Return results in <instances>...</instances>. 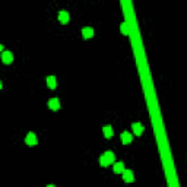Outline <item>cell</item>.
Here are the masks:
<instances>
[{
	"instance_id": "cell-13",
	"label": "cell",
	"mask_w": 187,
	"mask_h": 187,
	"mask_svg": "<svg viewBox=\"0 0 187 187\" xmlns=\"http://www.w3.org/2000/svg\"><path fill=\"white\" fill-rule=\"evenodd\" d=\"M121 32L124 34V35H129V27H127V23H121Z\"/></svg>"
},
{
	"instance_id": "cell-9",
	"label": "cell",
	"mask_w": 187,
	"mask_h": 187,
	"mask_svg": "<svg viewBox=\"0 0 187 187\" xmlns=\"http://www.w3.org/2000/svg\"><path fill=\"white\" fill-rule=\"evenodd\" d=\"M82 35H83V38L85 39H88V38H92L94 37V29L92 28H83L82 29Z\"/></svg>"
},
{
	"instance_id": "cell-1",
	"label": "cell",
	"mask_w": 187,
	"mask_h": 187,
	"mask_svg": "<svg viewBox=\"0 0 187 187\" xmlns=\"http://www.w3.org/2000/svg\"><path fill=\"white\" fill-rule=\"evenodd\" d=\"M114 154L111 152V151H107L101 158H99V164L102 165V167H108V165H111V164H114Z\"/></svg>"
},
{
	"instance_id": "cell-8",
	"label": "cell",
	"mask_w": 187,
	"mask_h": 187,
	"mask_svg": "<svg viewBox=\"0 0 187 187\" xmlns=\"http://www.w3.org/2000/svg\"><path fill=\"white\" fill-rule=\"evenodd\" d=\"M59 21L61 23H67L69 22V13L66 10H60L59 12Z\"/></svg>"
},
{
	"instance_id": "cell-2",
	"label": "cell",
	"mask_w": 187,
	"mask_h": 187,
	"mask_svg": "<svg viewBox=\"0 0 187 187\" xmlns=\"http://www.w3.org/2000/svg\"><path fill=\"white\" fill-rule=\"evenodd\" d=\"M25 143H27L28 146H34V145H37V143H38V140H37L35 133H28L27 138H25Z\"/></svg>"
},
{
	"instance_id": "cell-10",
	"label": "cell",
	"mask_w": 187,
	"mask_h": 187,
	"mask_svg": "<svg viewBox=\"0 0 187 187\" xmlns=\"http://www.w3.org/2000/svg\"><path fill=\"white\" fill-rule=\"evenodd\" d=\"M45 82H47V86H48L50 89H54L56 88V77L54 76H47V79H45Z\"/></svg>"
},
{
	"instance_id": "cell-15",
	"label": "cell",
	"mask_w": 187,
	"mask_h": 187,
	"mask_svg": "<svg viewBox=\"0 0 187 187\" xmlns=\"http://www.w3.org/2000/svg\"><path fill=\"white\" fill-rule=\"evenodd\" d=\"M2 86H3V85H2V81H0V89H2Z\"/></svg>"
},
{
	"instance_id": "cell-5",
	"label": "cell",
	"mask_w": 187,
	"mask_h": 187,
	"mask_svg": "<svg viewBox=\"0 0 187 187\" xmlns=\"http://www.w3.org/2000/svg\"><path fill=\"white\" fill-rule=\"evenodd\" d=\"M123 180L126 183H132L135 180L133 177V171L132 170H123Z\"/></svg>"
},
{
	"instance_id": "cell-11",
	"label": "cell",
	"mask_w": 187,
	"mask_h": 187,
	"mask_svg": "<svg viewBox=\"0 0 187 187\" xmlns=\"http://www.w3.org/2000/svg\"><path fill=\"white\" fill-rule=\"evenodd\" d=\"M102 132H104L105 138H111V136H113V127H111L110 124H107V126L102 127Z\"/></svg>"
},
{
	"instance_id": "cell-3",
	"label": "cell",
	"mask_w": 187,
	"mask_h": 187,
	"mask_svg": "<svg viewBox=\"0 0 187 187\" xmlns=\"http://www.w3.org/2000/svg\"><path fill=\"white\" fill-rule=\"evenodd\" d=\"M2 61L5 64H10L12 61H13V56H12L10 51H3L2 53Z\"/></svg>"
},
{
	"instance_id": "cell-6",
	"label": "cell",
	"mask_w": 187,
	"mask_h": 187,
	"mask_svg": "<svg viewBox=\"0 0 187 187\" xmlns=\"http://www.w3.org/2000/svg\"><path fill=\"white\" fill-rule=\"evenodd\" d=\"M121 142H123V145L132 143V135H130L129 132H123L121 133Z\"/></svg>"
},
{
	"instance_id": "cell-7",
	"label": "cell",
	"mask_w": 187,
	"mask_h": 187,
	"mask_svg": "<svg viewBox=\"0 0 187 187\" xmlns=\"http://www.w3.org/2000/svg\"><path fill=\"white\" fill-rule=\"evenodd\" d=\"M132 129H133V133H135V135H138V136H140V135L143 133V126L140 124V123H133Z\"/></svg>"
},
{
	"instance_id": "cell-4",
	"label": "cell",
	"mask_w": 187,
	"mask_h": 187,
	"mask_svg": "<svg viewBox=\"0 0 187 187\" xmlns=\"http://www.w3.org/2000/svg\"><path fill=\"white\" fill-rule=\"evenodd\" d=\"M48 108L53 111H57L59 108H60V101H59V98H51L48 101Z\"/></svg>"
},
{
	"instance_id": "cell-14",
	"label": "cell",
	"mask_w": 187,
	"mask_h": 187,
	"mask_svg": "<svg viewBox=\"0 0 187 187\" xmlns=\"http://www.w3.org/2000/svg\"><path fill=\"white\" fill-rule=\"evenodd\" d=\"M2 50H3V45H2V44H0V51H2Z\"/></svg>"
},
{
	"instance_id": "cell-12",
	"label": "cell",
	"mask_w": 187,
	"mask_h": 187,
	"mask_svg": "<svg viewBox=\"0 0 187 187\" xmlns=\"http://www.w3.org/2000/svg\"><path fill=\"white\" fill-rule=\"evenodd\" d=\"M123 170H124V165H123V162H117V164H114V172H116V174H121V172H123Z\"/></svg>"
}]
</instances>
